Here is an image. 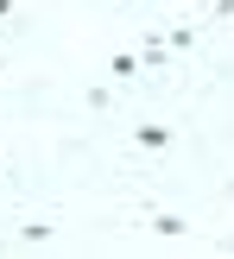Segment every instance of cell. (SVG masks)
<instances>
[{
  "instance_id": "cell-4",
  "label": "cell",
  "mask_w": 234,
  "mask_h": 259,
  "mask_svg": "<svg viewBox=\"0 0 234 259\" xmlns=\"http://www.w3.org/2000/svg\"><path fill=\"white\" fill-rule=\"evenodd\" d=\"M165 45H171V51H184V57H190V51L203 45V32H197V25H184V19H177V25H165Z\"/></svg>"
},
{
  "instance_id": "cell-9",
  "label": "cell",
  "mask_w": 234,
  "mask_h": 259,
  "mask_svg": "<svg viewBox=\"0 0 234 259\" xmlns=\"http://www.w3.org/2000/svg\"><path fill=\"white\" fill-rule=\"evenodd\" d=\"M215 13H222V19H228V13H234V0H215Z\"/></svg>"
},
{
  "instance_id": "cell-10",
  "label": "cell",
  "mask_w": 234,
  "mask_h": 259,
  "mask_svg": "<svg viewBox=\"0 0 234 259\" xmlns=\"http://www.w3.org/2000/svg\"><path fill=\"white\" fill-rule=\"evenodd\" d=\"M0 171H7V146H0Z\"/></svg>"
},
{
  "instance_id": "cell-11",
  "label": "cell",
  "mask_w": 234,
  "mask_h": 259,
  "mask_svg": "<svg viewBox=\"0 0 234 259\" xmlns=\"http://www.w3.org/2000/svg\"><path fill=\"white\" fill-rule=\"evenodd\" d=\"M121 7H139V0H121Z\"/></svg>"
},
{
  "instance_id": "cell-1",
  "label": "cell",
  "mask_w": 234,
  "mask_h": 259,
  "mask_svg": "<svg viewBox=\"0 0 234 259\" xmlns=\"http://www.w3.org/2000/svg\"><path fill=\"white\" fill-rule=\"evenodd\" d=\"M146 228L159 240H184L190 234V215H177V209H146Z\"/></svg>"
},
{
  "instance_id": "cell-7",
  "label": "cell",
  "mask_w": 234,
  "mask_h": 259,
  "mask_svg": "<svg viewBox=\"0 0 234 259\" xmlns=\"http://www.w3.org/2000/svg\"><path fill=\"white\" fill-rule=\"evenodd\" d=\"M83 101H89V108H95V114H108V108H114V89H108V82H95V89H89Z\"/></svg>"
},
{
  "instance_id": "cell-2",
  "label": "cell",
  "mask_w": 234,
  "mask_h": 259,
  "mask_svg": "<svg viewBox=\"0 0 234 259\" xmlns=\"http://www.w3.org/2000/svg\"><path fill=\"white\" fill-rule=\"evenodd\" d=\"M133 146H139V152H171L177 133H171V126H159V120H139V126H133Z\"/></svg>"
},
{
  "instance_id": "cell-8",
  "label": "cell",
  "mask_w": 234,
  "mask_h": 259,
  "mask_svg": "<svg viewBox=\"0 0 234 259\" xmlns=\"http://www.w3.org/2000/svg\"><path fill=\"white\" fill-rule=\"evenodd\" d=\"M0 25H19V7L13 0H0Z\"/></svg>"
},
{
  "instance_id": "cell-5",
  "label": "cell",
  "mask_w": 234,
  "mask_h": 259,
  "mask_svg": "<svg viewBox=\"0 0 234 259\" xmlns=\"http://www.w3.org/2000/svg\"><path fill=\"white\" fill-rule=\"evenodd\" d=\"M51 234H57L51 222H25L19 228V247H51Z\"/></svg>"
},
{
  "instance_id": "cell-3",
  "label": "cell",
  "mask_w": 234,
  "mask_h": 259,
  "mask_svg": "<svg viewBox=\"0 0 234 259\" xmlns=\"http://www.w3.org/2000/svg\"><path fill=\"white\" fill-rule=\"evenodd\" d=\"M108 76H114V82H139V76H146V57H133V51H108Z\"/></svg>"
},
{
  "instance_id": "cell-12",
  "label": "cell",
  "mask_w": 234,
  "mask_h": 259,
  "mask_svg": "<svg viewBox=\"0 0 234 259\" xmlns=\"http://www.w3.org/2000/svg\"><path fill=\"white\" fill-rule=\"evenodd\" d=\"M228 253H234V240H228Z\"/></svg>"
},
{
  "instance_id": "cell-6",
  "label": "cell",
  "mask_w": 234,
  "mask_h": 259,
  "mask_svg": "<svg viewBox=\"0 0 234 259\" xmlns=\"http://www.w3.org/2000/svg\"><path fill=\"white\" fill-rule=\"evenodd\" d=\"M165 63H171V57H165V38L146 32V70H165Z\"/></svg>"
}]
</instances>
